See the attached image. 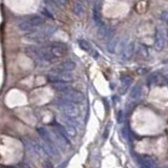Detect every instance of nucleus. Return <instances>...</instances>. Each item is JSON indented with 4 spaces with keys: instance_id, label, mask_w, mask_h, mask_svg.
Returning a JSON list of instances; mask_svg holds the SVG:
<instances>
[{
    "instance_id": "2",
    "label": "nucleus",
    "mask_w": 168,
    "mask_h": 168,
    "mask_svg": "<svg viewBox=\"0 0 168 168\" xmlns=\"http://www.w3.org/2000/svg\"><path fill=\"white\" fill-rule=\"evenodd\" d=\"M139 160L141 168H157V162L149 155H141Z\"/></svg>"
},
{
    "instance_id": "1",
    "label": "nucleus",
    "mask_w": 168,
    "mask_h": 168,
    "mask_svg": "<svg viewBox=\"0 0 168 168\" xmlns=\"http://www.w3.org/2000/svg\"><path fill=\"white\" fill-rule=\"evenodd\" d=\"M30 143H32L33 148H34V150L36 151V153L38 155H40L41 158H45L48 155H47L45 147H44V144L40 143V142L36 140V139H32V140H30Z\"/></svg>"
},
{
    "instance_id": "3",
    "label": "nucleus",
    "mask_w": 168,
    "mask_h": 168,
    "mask_svg": "<svg viewBox=\"0 0 168 168\" xmlns=\"http://www.w3.org/2000/svg\"><path fill=\"white\" fill-rule=\"evenodd\" d=\"M63 112L67 117H70V118H74V117H77L78 116V110L75 106L73 105H68V106H65L63 108Z\"/></svg>"
},
{
    "instance_id": "4",
    "label": "nucleus",
    "mask_w": 168,
    "mask_h": 168,
    "mask_svg": "<svg viewBox=\"0 0 168 168\" xmlns=\"http://www.w3.org/2000/svg\"><path fill=\"white\" fill-rule=\"evenodd\" d=\"M16 168H33L32 166H30L28 163L27 162H20V163H18L17 165L15 166Z\"/></svg>"
},
{
    "instance_id": "5",
    "label": "nucleus",
    "mask_w": 168,
    "mask_h": 168,
    "mask_svg": "<svg viewBox=\"0 0 168 168\" xmlns=\"http://www.w3.org/2000/svg\"><path fill=\"white\" fill-rule=\"evenodd\" d=\"M0 168H16L13 166H3V165H0Z\"/></svg>"
}]
</instances>
